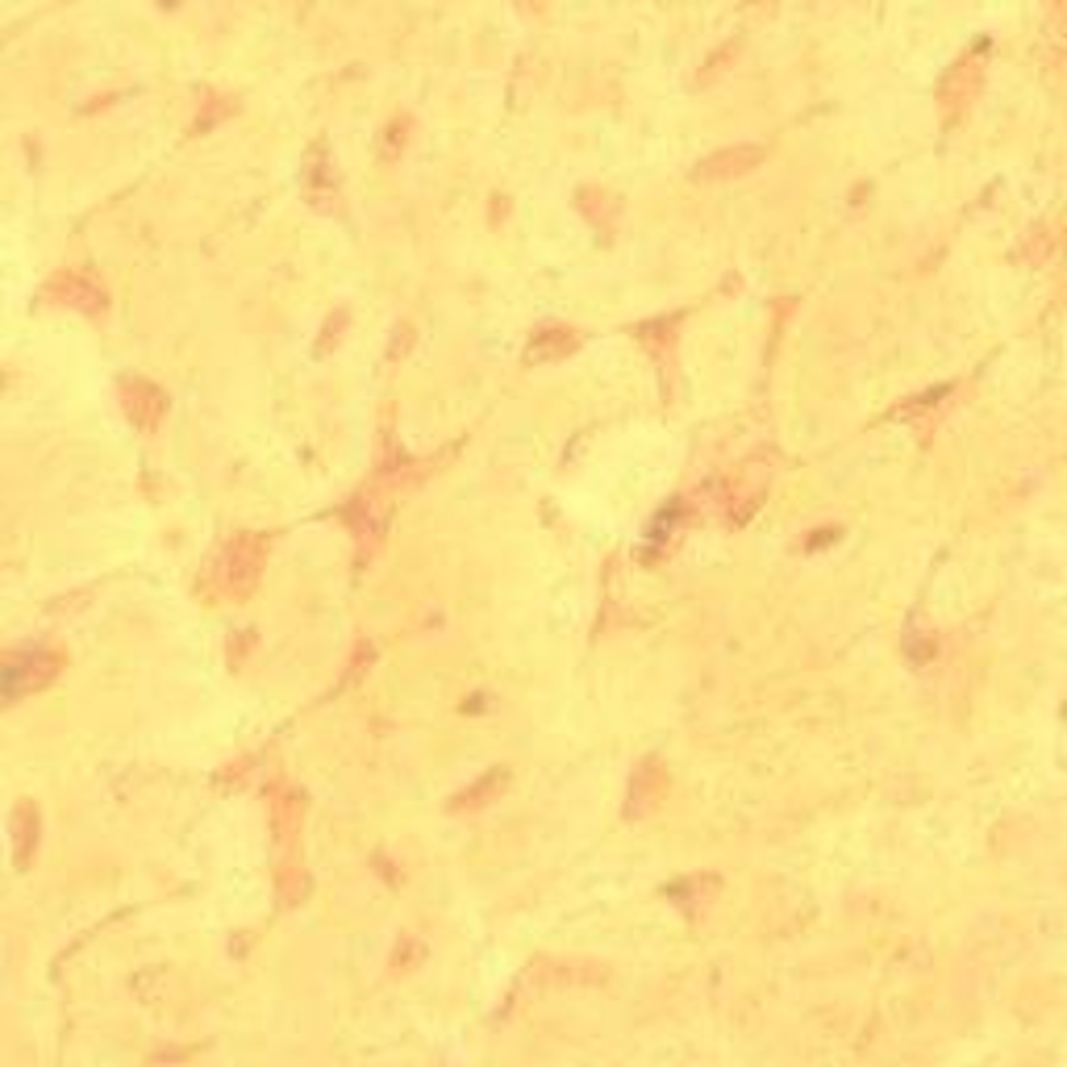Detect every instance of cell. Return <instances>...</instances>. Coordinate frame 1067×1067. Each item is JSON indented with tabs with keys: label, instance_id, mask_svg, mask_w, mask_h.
<instances>
[{
	"label": "cell",
	"instance_id": "cell-1",
	"mask_svg": "<svg viewBox=\"0 0 1067 1067\" xmlns=\"http://www.w3.org/2000/svg\"><path fill=\"white\" fill-rule=\"evenodd\" d=\"M63 659L50 655V650H25V655H9L4 659V696L9 701H22L30 689H46L55 676H59Z\"/></svg>",
	"mask_w": 1067,
	"mask_h": 1067
},
{
	"label": "cell",
	"instance_id": "cell-2",
	"mask_svg": "<svg viewBox=\"0 0 1067 1067\" xmlns=\"http://www.w3.org/2000/svg\"><path fill=\"white\" fill-rule=\"evenodd\" d=\"M263 551H267L263 538H255V534H243L238 542H230V567H222V576H225V588H230L234 597H246V593L255 588Z\"/></svg>",
	"mask_w": 1067,
	"mask_h": 1067
},
{
	"label": "cell",
	"instance_id": "cell-3",
	"mask_svg": "<svg viewBox=\"0 0 1067 1067\" xmlns=\"http://www.w3.org/2000/svg\"><path fill=\"white\" fill-rule=\"evenodd\" d=\"M126 409H130V418L138 430H155L159 422H163V413H167V397L159 392L155 384H146V379H133V384H126Z\"/></svg>",
	"mask_w": 1067,
	"mask_h": 1067
},
{
	"label": "cell",
	"instance_id": "cell-4",
	"mask_svg": "<svg viewBox=\"0 0 1067 1067\" xmlns=\"http://www.w3.org/2000/svg\"><path fill=\"white\" fill-rule=\"evenodd\" d=\"M763 151L759 146H738V151H726V155H713L696 167V179H722V176H738V172H751Z\"/></svg>",
	"mask_w": 1067,
	"mask_h": 1067
},
{
	"label": "cell",
	"instance_id": "cell-5",
	"mask_svg": "<svg viewBox=\"0 0 1067 1067\" xmlns=\"http://www.w3.org/2000/svg\"><path fill=\"white\" fill-rule=\"evenodd\" d=\"M572 347H576L572 330H547V333H538V347H530V351H526V359H530V363H547V359L567 355Z\"/></svg>",
	"mask_w": 1067,
	"mask_h": 1067
},
{
	"label": "cell",
	"instance_id": "cell-6",
	"mask_svg": "<svg viewBox=\"0 0 1067 1067\" xmlns=\"http://www.w3.org/2000/svg\"><path fill=\"white\" fill-rule=\"evenodd\" d=\"M25 822H30V805H22V809L13 813V830H17V867L30 864V834H38V825L25 830Z\"/></svg>",
	"mask_w": 1067,
	"mask_h": 1067
}]
</instances>
